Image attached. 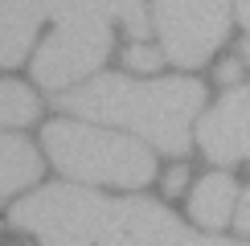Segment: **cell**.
<instances>
[{
    "label": "cell",
    "instance_id": "obj_4",
    "mask_svg": "<svg viewBox=\"0 0 250 246\" xmlns=\"http://www.w3.org/2000/svg\"><path fill=\"white\" fill-rule=\"evenodd\" d=\"M152 25L164 58L201 66L230 33V0H152Z\"/></svg>",
    "mask_w": 250,
    "mask_h": 246
},
{
    "label": "cell",
    "instance_id": "obj_16",
    "mask_svg": "<svg viewBox=\"0 0 250 246\" xmlns=\"http://www.w3.org/2000/svg\"><path fill=\"white\" fill-rule=\"evenodd\" d=\"M238 74H242V62H222V66H217V78H222L226 86H238Z\"/></svg>",
    "mask_w": 250,
    "mask_h": 246
},
{
    "label": "cell",
    "instance_id": "obj_10",
    "mask_svg": "<svg viewBox=\"0 0 250 246\" xmlns=\"http://www.w3.org/2000/svg\"><path fill=\"white\" fill-rule=\"evenodd\" d=\"M41 177V156L29 140L21 136H4L0 131V197L21 193L25 184H33Z\"/></svg>",
    "mask_w": 250,
    "mask_h": 246
},
{
    "label": "cell",
    "instance_id": "obj_9",
    "mask_svg": "<svg viewBox=\"0 0 250 246\" xmlns=\"http://www.w3.org/2000/svg\"><path fill=\"white\" fill-rule=\"evenodd\" d=\"M238 197L242 189L234 184L230 172H209L193 184V197H189V218L201 226V230H226L238 209Z\"/></svg>",
    "mask_w": 250,
    "mask_h": 246
},
{
    "label": "cell",
    "instance_id": "obj_2",
    "mask_svg": "<svg viewBox=\"0 0 250 246\" xmlns=\"http://www.w3.org/2000/svg\"><path fill=\"white\" fill-rule=\"evenodd\" d=\"M45 152L66 177L86 184L144 189L156 177V156L144 140L107 131L78 119H54L45 127Z\"/></svg>",
    "mask_w": 250,
    "mask_h": 246
},
{
    "label": "cell",
    "instance_id": "obj_12",
    "mask_svg": "<svg viewBox=\"0 0 250 246\" xmlns=\"http://www.w3.org/2000/svg\"><path fill=\"white\" fill-rule=\"evenodd\" d=\"M49 17L58 20H107L115 25L119 20V8L115 0H49Z\"/></svg>",
    "mask_w": 250,
    "mask_h": 246
},
{
    "label": "cell",
    "instance_id": "obj_19",
    "mask_svg": "<svg viewBox=\"0 0 250 246\" xmlns=\"http://www.w3.org/2000/svg\"><path fill=\"white\" fill-rule=\"evenodd\" d=\"M242 62H246V66H250V37L242 41Z\"/></svg>",
    "mask_w": 250,
    "mask_h": 246
},
{
    "label": "cell",
    "instance_id": "obj_8",
    "mask_svg": "<svg viewBox=\"0 0 250 246\" xmlns=\"http://www.w3.org/2000/svg\"><path fill=\"white\" fill-rule=\"evenodd\" d=\"M49 0H0V66H21L33 45Z\"/></svg>",
    "mask_w": 250,
    "mask_h": 246
},
{
    "label": "cell",
    "instance_id": "obj_3",
    "mask_svg": "<svg viewBox=\"0 0 250 246\" xmlns=\"http://www.w3.org/2000/svg\"><path fill=\"white\" fill-rule=\"evenodd\" d=\"M8 218L41 246H99L111 218V201L78 184H45L21 197Z\"/></svg>",
    "mask_w": 250,
    "mask_h": 246
},
{
    "label": "cell",
    "instance_id": "obj_5",
    "mask_svg": "<svg viewBox=\"0 0 250 246\" xmlns=\"http://www.w3.org/2000/svg\"><path fill=\"white\" fill-rule=\"evenodd\" d=\"M111 54V25L107 20H62L41 41L33 58V78L49 90H66L90 78Z\"/></svg>",
    "mask_w": 250,
    "mask_h": 246
},
{
    "label": "cell",
    "instance_id": "obj_17",
    "mask_svg": "<svg viewBox=\"0 0 250 246\" xmlns=\"http://www.w3.org/2000/svg\"><path fill=\"white\" fill-rule=\"evenodd\" d=\"M185 181H189V177H185V168H172L168 177H164V193H168V197H176V193L185 189Z\"/></svg>",
    "mask_w": 250,
    "mask_h": 246
},
{
    "label": "cell",
    "instance_id": "obj_11",
    "mask_svg": "<svg viewBox=\"0 0 250 246\" xmlns=\"http://www.w3.org/2000/svg\"><path fill=\"white\" fill-rule=\"evenodd\" d=\"M37 95L25 86V82L0 78V127H29L37 119Z\"/></svg>",
    "mask_w": 250,
    "mask_h": 246
},
{
    "label": "cell",
    "instance_id": "obj_15",
    "mask_svg": "<svg viewBox=\"0 0 250 246\" xmlns=\"http://www.w3.org/2000/svg\"><path fill=\"white\" fill-rule=\"evenodd\" d=\"M234 226L242 234H250V189H242V197H238V209H234Z\"/></svg>",
    "mask_w": 250,
    "mask_h": 246
},
{
    "label": "cell",
    "instance_id": "obj_1",
    "mask_svg": "<svg viewBox=\"0 0 250 246\" xmlns=\"http://www.w3.org/2000/svg\"><path fill=\"white\" fill-rule=\"evenodd\" d=\"M62 111L82 115L90 123H115L152 148L185 156L193 144V119L205 102V86L197 78H127V74H99L86 86H70L54 99Z\"/></svg>",
    "mask_w": 250,
    "mask_h": 246
},
{
    "label": "cell",
    "instance_id": "obj_13",
    "mask_svg": "<svg viewBox=\"0 0 250 246\" xmlns=\"http://www.w3.org/2000/svg\"><path fill=\"white\" fill-rule=\"evenodd\" d=\"M115 8H119V25L127 29L135 41H144V33H148V25H152L148 0H115Z\"/></svg>",
    "mask_w": 250,
    "mask_h": 246
},
{
    "label": "cell",
    "instance_id": "obj_14",
    "mask_svg": "<svg viewBox=\"0 0 250 246\" xmlns=\"http://www.w3.org/2000/svg\"><path fill=\"white\" fill-rule=\"evenodd\" d=\"M123 62H127L131 70H140V74H148V70H160L164 49H160V45H144V41H131L127 54H123Z\"/></svg>",
    "mask_w": 250,
    "mask_h": 246
},
{
    "label": "cell",
    "instance_id": "obj_18",
    "mask_svg": "<svg viewBox=\"0 0 250 246\" xmlns=\"http://www.w3.org/2000/svg\"><path fill=\"white\" fill-rule=\"evenodd\" d=\"M238 17H242V25L250 29V0H238Z\"/></svg>",
    "mask_w": 250,
    "mask_h": 246
},
{
    "label": "cell",
    "instance_id": "obj_7",
    "mask_svg": "<svg viewBox=\"0 0 250 246\" xmlns=\"http://www.w3.org/2000/svg\"><path fill=\"white\" fill-rule=\"evenodd\" d=\"M197 140L213 164H238L250 156V86L226 90V99H217V107L201 115Z\"/></svg>",
    "mask_w": 250,
    "mask_h": 246
},
{
    "label": "cell",
    "instance_id": "obj_6",
    "mask_svg": "<svg viewBox=\"0 0 250 246\" xmlns=\"http://www.w3.org/2000/svg\"><path fill=\"white\" fill-rule=\"evenodd\" d=\"M99 246H250V242L197 234L176 213L164 209L160 201L123 197V201H111V218H107Z\"/></svg>",
    "mask_w": 250,
    "mask_h": 246
}]
</instances>
